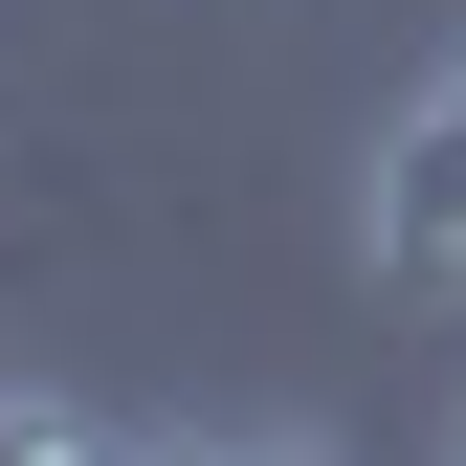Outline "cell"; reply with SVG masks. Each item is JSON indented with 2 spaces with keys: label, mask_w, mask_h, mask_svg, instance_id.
Listing matches in <instances>:
<instances>
[{
  "label": "cell",
  "mask_w": 466,
  "mask_h": 466,
  "mask_svg": "<svg viewBox=\"0 0 466 466\" xmlns=\"http://www.w3.org/2000/svg\"><path fill=\"white\" fill-rule=\"evenodd\" d=\"M356 245L378 289H466V45L422 89H400V134H378V200H356Z\"/></svg>",
  "instance_id": "obj_1"
}]
</instances>
